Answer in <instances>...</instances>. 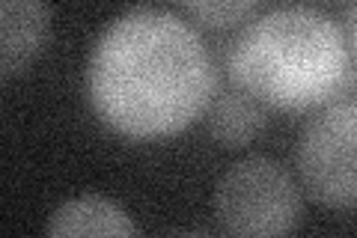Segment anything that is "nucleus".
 Wrapping results in <instances>:
<instances>
[{"label": "nucleus", "mask_w": 357, "mask_h": 238, "mask_svg": "<svg viewBox=\"0 0 357 238\" xmlns=\"http://www.w3.org/2000/svg\"><path fill=\"white\" fill-rule=\"evenodd\" d=\"M84 87L105 128L128 140H164L191 128L211 107L218 75L185 18L137 6L98 36Z\"/></svg>", "instance_id": "1"}, {"label": "nucleus", "mask_w": 357, "mask_h": 238, "mask_svg": "<svg viewBox=\"0 0 357 238\" xmlns=\"http://www.w3.org/2000/svg\"><path fill=\"white\" fill-rule=\"evenodd\" d=\"M229 81L271 110L304 113L354 81L349 36L310 6H280L250 21L227 54Z\"/></svg>", "instance_id": "2"}, {"label": "nucleus", "mask_w": 357, "mask_h": 238, "mask_svg": "<svg viewBox=\"0 0 357 238\" xmlns=\"http://www.w3.org/2000/svg\"><path fill=\"white\" fill-rule=\"evenodd\" d=\"M215 214L223 232L238 238L289 235L301 223V191L274 158H244L220 176Z\"/></svg>", "instance_id": "3"}, {"label": "nucleus", "mask_w": 357, "mask_h": 238, "mask_svg": "<svg viewBox=\"0 0 357 238\" xmlns=\"http://www.w3.org/2000/svg\"><path fill=\"white\" fill-rule=\"evenodd\" d=\"M298 176L328 209H357V96L333 98L298 137Z\"/></svg>", "instance_id": "4"}, {"label": "nucleus", "mask_w": 357, "mask_h": 238, "mask_svg": "<svg viewBox=\"0 0 357 238\" xmlns=\"http://www.w3.org/2000/svg\"><path fill=\"white\" fill-rule=\"evenodd\" d=\"M51 9L45 0H0V72L18 77L45 51Z\"/></svg>", "instance_id": "5"}, {"label": "nucleus", "mask_w": 357, "mask_h": 238, "mask_svg": "<svg viewBox=\"0 0 357 238\" xmlns=\"http://www.w3.org/2000/svg\"><path fill=\"white\" fill-rule=\"evenodd\" d=\"M45 232L54 238H128L137 232L134 221L126 209L116 206L114 200L84 194L75 200H66L63 206L51 214Z\"/></svg>", "instance_id": "6"}, {"label": "nucleus", "mask_w": 357, "mask_h": 238, "mask_svg": "<svg viewBox=\"0 0 357 238\" xmlns=\"http://www.w3.org/2000/svg\"><path fill=\"white\" fill-rule=\"evenodd\" d=\"M265 126H268L265 105L238 87L229 89V93H220L208 107V131L223 149L250 146L265 131Z\"/></svg>", "instance_id": "7"}, {"label": "nucleus", "mask_w": 357, "mask_h": 238, "mask_svg": "<svg viewBox=\"0 0 357 238\" xmlns=\"http://www.w3.org/2000/svg\"><path fill=\"white\" fill-rule=\"evenodd\" d=\"M265 0H176L182 13L208 30H229L244 24Z\"/></svg>", "instance_id": "8"}, {"label": "nucleus", "mask_w": 357, "mask_h": 238, "mask_svg": "<svg viewBox=\"0 0 357 238\" xmlns=\"http://www.w3.org/2000/svg\"><path fill=\"white\" fill-rule=\"evenodd\" d=\"M345 36H349V48H351V57L357 63V0L349 9V24H345Z\"/></svg>", "instance_id": "9"}, {"label": "nucleus", "mask_w": 357, "mask_h": 238, "mask_svg": "<svg viewBox=\"0 0 357 238\" xmlns=\"http://www.w3.org/2000/svg\"><path fill=\"white\" fill-rule=\"evenodd\" d=\"M321 3H331V0H321Z\"/></svg>", "instance_id": "10"}]
</instances>
